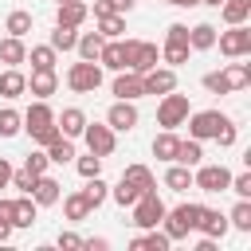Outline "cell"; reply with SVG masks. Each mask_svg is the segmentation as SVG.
Returning <instances> with one entry per match:
<instances>
[{
  "label": "cell",
  "mask_w": 251,
  "mask_h": 251,
  "mask_svg": "<svg viewBox=\"0 0 251 251\" xmlns=\"http://www.w3.org/2000/svg\"><path fill=\"white\" fill-rule=\"evenodd\" d=\"M20 118H24V129L31 133V141H35V145H47V141H55V137H59L55 110L47 106V98H35V102L27 106V114H20Z\"/></svg>",
  "instance_id": "cell-1"
},
{
  "label": "cell",
  "mask_w": 251,
  "mask_h": 251,
  "mask_svg": "<svg viewBox=\"0 0 251 251\" xmlns=\"http://www.w3.org/2000/svg\"><path fill=\"white\" fill-rule=\"evenodd\" d=\"M196 220H200V204H176L173 212L165 208L161 224H165V235H169V243H176V239H188V231H196Z\"/></svg>",
  "instance_id": "cell-2"
},
{
  "label": "cell",
  "mask_w": 251,
  "mask_h": 251,
  "mask_svg": "<svg viewBox=\"0 0 251 251\" xmlns=\"http://www.w3.org/2000/svg\"><path fill=\"white\" fill-rule=\"evenodd\" d=\"M122 55H126V71H137V75H145L161 59L157 43H149V39H122Z\"/></svg>",
  "instance_id": "cell-3"
},
{
  "label": "cell",
  "mask_w": 251,
  "mask_h": 251,
  "mask_svg": "<svg viewBox=\"0 0 251 251\" xmlns=\"http://www.w3.org/2000/svg\"><path fill=\"white\" fill-rule=\"evenodd\" d=\"M67 86H71L75 94H94V90L102 86V67H98V59H78V63H71Z\"/></svg>",
  "instance_id": "cell-4"
},
{
  "label": "cell",
  "mask_w": 251,
  "mask_h": 251,
  "mask_svg": "<svg viewBox=\"0 0 251 251\" xmlns=\"http://www.w3.org/2000/svg\"><path fill=\"white\" fill-rule=\"evenodd\" d=\"M188 114H192L188 94H176V90L161 94V102H157V126H161V129H176V126H184Z\"/></svg>",
  "instance_id": "cell-5"
},
{
  "label": "cell",
  "mask_w": 251,
  "mask_h": 251,
  "mask_svg": "<svg viewBox=\"0 0 251 251\" xmlns=\"http://www.w3.org/2000/svg\"><path fill=\"white\" fill-rule=\"evenodd\" d=\"M216 43H220V55L243 59V55H251V27L247 24H227V31H220Z\"/></svg>",
  "instance_id": "cell-6"
},
{
  "label": "cell",
  "mask_w": 251,
  "mask_h": 251,
  "mask_svg": "<svg viewBox=\"0 0 251 251\" xmlns=\"http://www.w3.org/2000/svg\"><path fill=\"white\" fill-rule=\"evenodd\" d=\"M129 208H133V224H137L141 231H145V227H157V224H161V216H165V200L157 196V188L141 192Z\"/></svg>",
  "instance_id": "cell-7"
},
{
  "label": "cell",
  "mask_w": 251,
  "mask_h": 251,
  "mask_svg": "<svg viewBox=\"0 0 251 251\" xmlns=\"http://www.w3.org/2000/svg\"><path fill=\"white\" fill-rule=\"evenodd\" d=\"M184 122H188V137L208 141V137H216V129L227 122V114H220V110H200V114H188Z\"/></svg>",
  "instance_id": "cell-8"
},
{
  "label": "cell",
  "mask_w": 251,
  "mask_h": 251,
  "mask_svg": "<svg viewBox=\"0 0 251 251\" xmlns=\"http://www.w3.org/2000/svg\"><path fill=\"white\" fill-rule=\"evenodd\" d=\"M227 180H231V173L224 165H196V173H192V188H200V192H227Z\"/></svg>",
  "instance_id": "cell-9"
},
{
  "label": "cell",
  "mask_w": 251,
  "mask_h": 251,
  "mask_svg": "<svg viewBox=\"0 0 251 251\" xmlns=\"http://www.w3.org/2000/svg\"><path fill=\"white\" fill-rule=\"evenodd\" d=\"M82 137H86V149L94 153V157H110L114 153V145H118V137H114V129L102 122H86V129H82Z\"/></svg>",
  "instance_id": "cell-10"
},
{
  "label": "cell",
  "mask_w": 251,
  "mask_h": 251,
  "mask_svg": "<svg viewBox=\"0 0 251 251\" xmlns=\"http://www.w3.org/2000/svg\"><path fill=\"white\" fill-rule=\"evenodd\" d=\"M106 126H110L114 133H129V129L137 126V106L126 102V98H118V102L106 110Z\"/></svg>",
  "instance_id": "cell-11"
},
{
  "label": "cell",
  "mask_w": 251,
  "mask_h": 251,
  "mask_svg": "<svg viewBox=\"0 0 251 251\" xmlns=\"http://www.w3.org/2000/svg\"><path fill=\"white\" fill-rule=\"evenodd\" d=\"M141 86H145V94H169V90H176V71L173 67H149L141 75Z\"/></svg>",
  "instance_id": "cell-12"
},
{
  "label": "cell",
  "mask_w": 251,
  "mask_h": 251,
  "mask_svg": "<svg viewBox=\"0 0 251 251\" xmlns=\"http://www.w3.org/2000/svg\"><path fill=\"white\" fill-rule=\"evenodd\" d=\"M114 98H126V102H137V98H145L141 75H137V71H114Z\"/></svg>",
  "instance_id": "cell-13"
},
{
  "label": "cell",
  "mask_w": 251,
  "mask_h": 251,
  "mask_svg": "<svg viewBox=\"0 0 251 251\" xmlns=\"http://www.w3.org/2000/svg\"><path fill=\"white\" fill-rule=\"evenodd\" d=\"M196 231H200V235H208V239H224V235H227V216H224V212H216V208H204V204H200Z\"/></svg>",
  "instance_id": "cell-14"
},
{
  "label": "cell",
  "mask_w": 251,
  "mask_h": 251,
  "mask_svg": "<svg viewBox=\"0 0 251 251\" xmlns=\"http://www.w3.org/2000/svg\"><path fill=\"white\" fill-rule=\"evenodd\" d=\"M59 196H63V184L55 180V176H35V184H31V200L39 204V208H51V204H59Z\"/></svg>",
  "instance_id": "cell-15"
},
{
  "label": "cell",
  "mask_w": 251,
  "mask_h": 251,
  "mask_svg": "<svg viewBox=\"0 0 251 251\" xmlns=\"http://www.w3.org/2000/svg\"><path fill=\"white\" fill-rule=\"evenodd\" d=\"M55 126H59V133H63V137H71V141H75V137H82V129H86V114H82L78 106H67V110L55 118Z\"/></svg>",
  "instance_id": "cell-16"
},
{
  "label": "cell",
  "mask_w": 251,
  "mask_h": 251,
  "mask_svg": "<svg viewBox=\"0 0 251 251\" xmlns=\"http://www.w3.org/2000/svg\"><path fill=\"white\" fill-rule=\"evenodd\" d=\"M35 212H39V204L31 200V192H20L12 200V227H31L35 224Z\"/></svg>",
  "instance_id": "cell-17"
},
{
  "label": "cell",
  "mask_w": 251,
  "mask_h": 251,
  "mask_svg": "<svg viewBox=\"0 0 251 251\" xmlns=\"http://www.w3.org/2000/svg\"><path fill=\"white\" fill-rule=\"evenodd\" d=\"M0 94H4V98H20V94H27V75H24L20 67L0 71Z\"/></svg>",
  "instance_id": "cell-18"
},
{
  "label": "cell",
  "mask_w": 251,
  "mask_h": 251,
  "mask_svg": "<svg viewBox=\"0 0 251 251\" xmlns=\"http://www.w3.org/2000/svg\"><path fill=\"white\" fill-rule=\"evenodd\" d=\"M27 90H31L35 98H51V94L59 90V75H55V71H31Z\"/></svg>",
  "instance_id": "cell-19"
},
{
  "label": "cell",
  "mask_w": 251,
  "mask_h": 251,
  "mask_svg": "<svg viewBox=\"0 0 251 251\" xmlns=\"http://www.w3.org/2000/svg\"><path fill=\"white\" fill-rule=\"evenodd\" d=\"M90 16V8L82 4V0H63L59 4V12H55V24H67V27H78L82 20Z\"/></svg>",
  "instance_id": "cell-20"
},
{
  "label": "cell",
  "mask_w": 251,
  "mask_h": 251,
  "mask_svg": "<svg viewBox=\"0 0 251 251\" xmlns=\"http://www.w3.org/2000/svg\"><path fill=\"white\" fill-rule=\"evenodd\" d=\"M0 63H4V67H20V63H27V47H24V39L4 35V39H0Z\"/></svg>",
  "instance_id": "cell-21"
},
{
  "label": "cell",
  "mask_w": 251,
  "mask_h": 251,
  "mask_svg": "<svg viewBox=\"0 0 251 251\" xmlns=\"http://www.w3.org/2000/svg\"><path fill=\"white\" fill-rule=\"evenodd\" d=\"M98 67L106 71H126V55H122V39H106L98 51Z\"/></svg>",
  "instance_id": "cell-22"
},
{
  "label": "cell",
  "mask_w": 251,
  "mask_h": 251,
  "mask_svg": "<svg viewBox=\"0 0 251 251\" xmlns=\"http://www.w3.org/2000/svg\"><path fill=\"white\" fill-rule=\"evenodd\" d=\"M165 188H173V192H188V188H192V169L180 165V161H173L169 173H165Z\"/></svg>",
  "instance_id": "cell-23"
},
{
  "label": "cell",
  "mask_w": 251,
  "mask_h": 251,
  "mask_svg": "<svg viewBox=\"0 0 251 251\" xmlns=\"http://www.w3.org/2000/svg\"><path fill=\"white\" fill-rule=\"evenodd\" d=\"M90 212H94V208H90V200L82 196V188H78V192H71V196H63V216H67V220H75V224H78V220H86Z\"/></svg>",
  "instance_id": "cell-24"
},
{
  "label": "cell",
  "mask_w": 251,
  "mask_h": 251,
  "mask_svg": "<svg viewBox=\"0 0 251 251\" xmlns=\"http://www.w3.org/2000/svg\"><path fill=\"white\" fill-rule=\"evenodd\" d=\"M188 47H192V51H212V47H216V27H212V24L188 27Z\"/></svg>",
  "instance_id": "cell-25"
},
{
  "label": "cell",
  "mask_w": 251,
  "mask_h": 251,
  "mask_svg": "<svg viewBox=\"0 0 251 251\" xmlns=\"http://www.w3.org/2000/svg\"><path fill=\"white\" fill-rule=\"evenodd\" d=\"M176 145H180V137H176L173 129H161V133L153 137V157H157V161H173V157H176Z\"/></svg>",
  "instance_id": "cell-26"
},
{
  "label": "cell",
  "mask_w": 251,
  "mask_h": 251,
  "mask_svg": "<svg viewBox=\"0 0 251 251\" xmlns=\"http://www.w3.org/2000/svg\"><path fill=\"white\" fill-rule=\"evenodd\" d=\"M43 149H47L51 165H67V161H75V141H71V137H63V133H59L55 141H47Z\"/></svg>",
  "instance_id": "cell-27"
},
{
  "label": "cell",
  "mask_w": 251,
  "mask_h": 251,
  "mask_svg": "<svg viewBox=\"0 0 251 251\" xmlns=\"http://www.w3.org/2000/svg\"><path fill=\"white\" fill-rule=\"evenodd\" d=\"M82 196L90 200V208H102V204L110 200V184L102 180V173H98V176H86V188H82Z\"/></svg>",
  "instance_id": "cell-28"
},
{
  "label": "cell",
  "mask_w": 251,
  "mask_h": 251,
  "mask_svg": "<svg viewBox=\"0 0 251 251\" xmlns=\"http://www.w3.org/2000/svg\"><path fill=\"white\" fill-rule=\"evenodd\" d=\"M220 16H224V24H247L251 0H224V4H220Z\"/></svg>",
  "instance_id": "cell-29"
},
{
  "label": "cell",
  "mask_w": 251,
  "mask_h": 251,
  "mask_svg": "<svg viewBox=\"0 0 251 251\" xmlns=\"http://www.w3.org/2000/svg\"><path fill=\"white\" fill-rule=\"evenodd\" d=\"M94 24H98V35H102V39H118V35L126 31V16H118V12H106V16H98Z\"/></svg>",
  "instance_id": "cell-30"
},
{
  "label": "cell",
  "mask_w": 251,
  "mask_h": 251,
  "mask_svg": "<svg viewBox=\"0 0 251 251\" xmlns=\"http://www.w3.org/2000/svg\"><path fill=\"white\" fill-rule=\"evenodd\" d=\"M55 47L51 43H39V47H31L27 51V59H31V71H55Z\"/></svg>",
  "instance_id": "cell-31"
},
{
  "label": "cell",
  "mask_w": 251,
  "mask_h": 251,
  "mask_svg": "<svg viewBox=\"0 0 251 251\" xmlns=\"http://www.w3.org/2000/svg\"><path fill=\"white\" fill-rule=\"evenodd\" d=\"M224 78H227L231 94H235V90H243V86L251 82V63H227V67H224Z\"/></svg>",
  "instance_id": "cell-32"
},
{
  "label": "cell",
  "mask_w": 251,
  "mask_h": 251,
  "mask_svg": "<svg viewBox=\"0 0 251 251\" xmlns=\"http://www.w3.org/2000/svg\"><path fill=\"white\" fill-rule=\"evenodd\" d=\"M173 161H180V165H188V169H196L200 161H204V149H200V141L196 137H188V141H180L176 145V157Z\"/></svg>",
  "instance_id": "cell-33"
},
{
  "label": "cell",
  "mask_w": 251,
  "mask_h": 251,
  "mask_svg": "<svg viewBox=\"0 0 251 251\" xmlns=\"http://www.w3.org/2000/svg\"><path fill=\"white\" fill-rule=\"evenodd\" d=\"M4 31H8V35H16V39H24V35L31 31V12H24V8L8 12V24H4Z\"/></svg>",
  "instance_id": "cell-34"
},
{
  "label": "cell",
  "mask_w": 251,
  "mask_h": 251,
  "mask_svg": "<svg viewBox=\"0 0 251 251\" xmlns=\"http://www.w3.org/2000/svg\"><path fill=\"white\" fill-rule=\"evenodd\" d=\"M75 43H78V27L55 24V31H51V47H55V51H75Z\"/></svg>",
  "instance_id": "cell-35"
},
{
  "label": "cell",
  "mask_w": 251,
  "mask_h": 251,
  "mask_svg": "<svg viewBox=\"0 0 251 251\" xmlns=\"http://www.w3.org/2000/svg\"><path fill=\"white\" fill-rule=\"evenodd\" d=\"M102 35L98 31H82L78 35V43H75V51H78V59H98V51H102Z\"/></svg>",
  "instance_id": "cell-36"
},
{
  "label": "cell",
  "mask_w": 251,
  "mask_h": 251,
  "mask_svg": "<svg viewBox=\"0 0 251 251\" xmlns=\"http://www.w3.org/2000/svg\"><path fill=\"white\" fill-rule=\"evenodd\" d=\"M129 243L133 247H149V251H169V235L157 231V227H145V235H133Z\"/></svg>",
  "instance_id": "cell-37"
},
{
  "label": "cell",
  "mask_w": 251,
  "mask_h": 251,
  "mask_svg": "<svg viewBox=\"0 0 251 251\" xmlns=\"http://www.w3.org/2000/svg\"><path fill=\"white\" fill-rule=\"evenodd\" d=\"M188 55H192V47H188V43H173V39H165V47H161V59H165L169 67L188 63Z\"/></svg>",
  "instance_id": "cell-38"
},
{
  "label": "cell",
  "mask_w": 251,
  "mask_h": 251,
  "mask_svg": "<svg viewBox=\"0 0 251 251\" xmlns=\"http://www.w3.org/2000/svg\"><path fill=\"white\" fill-rule=\"evenodd\" d=\"M129 184H137L141 192H149V188H157V180H153V173L145 169V165H126V173H122Z\"/></svg>",
  "instance_id": "cell-39"
},
{
  "label": "cell",
  "mask_w": 251,
  "mask_h": 251,
  "mask_svg": "<svg viewBox=\"0 0 251 251\" xmlns=\"http://www.w3.org/2000/svg\"><path fill=\"white\" fill-rule=\"evenodd\" d=\"M227 227H235V231H251V200H239V204L227 212Z\"/></svg>",
  "instance_id": "cell-40"
},
{
  "label": "cell",
  "mask_w": 251,
  "mask_h": 251,
  "mask_svg": "<svg viewBox=\"0 0 251 251\" xmlns=\"http://www.w3.org/2000/svg\"><path fill=\"white\" fill-rule=\"evenodd\" d=\"M110 196H114V204H122V208H129V204H133V200L141 196V188H137V184H129V180L122 176V180H118V184L110 188Z\"/></svg>",
  "instance_id": "cell-41"
},
{
  "label": "cell",
  "mask_w": 251,
  "mask_h": 251,
  "mask_svg": "<svg viewBox=\"0 0 251 251\" xmlns=\"http://www.w3.org/2000/svg\"><path fill=\"white\" fill-rule=\"evenodd\" d=\"M20 129H24V118H20L12 106H4V110H0V137H16Z\"/></svg>",
  "instance_id": "cell-42"
},
{
  "label": "cell",
  "mask_w": 251,
  "mask_h": 251,
  "mask_svg": "<svg viewBox=\"0 0 251 251\" xmlns=\"http://www.w3.org/2000/svg\"><path fill=\"white\" fill-rule=\"evenodd\" d=\"M24 169H27V173H35V176H43V173L51 169L47 149H31V153H27V161H24Z\"/></svg>",
  "instance_id": "cell-43"
},
{
  "label": "cell",
  "mask_w": 251,
  "mask_h": 251,
  "mask_svg": "<svg viewBox=\"0 0 251 251\" xmlns=\"http://www.w3.org/2000/svg\"><path fill=\"white\" fill-rule=\"evenodd\" d=\"M200 82H204V90H208V94H231V86H227L224 71H208V75H204Z\"/></svg>",
  "instance_id": "cell-44"
},
{
  "label": "cell",
  "mask_w": 251,
  "mask_h": 251,
  "mask_svg": "<svg viewBox=\"0 0 251 251\" xmlns=\"http://www.w3.org/2000/svg\"><path fill=\"white\" fill-rule=\"evenodd\" d=\"M75 169H78L82 180H86V176H98V173H102V157H94V153H90V157H75Z\"/></svg>",
  "instance_id": "cell-45"
},
{
  "label": "cell",
  "mask_w": 251,
  "mask_h": 251,
  "mask_svg": "<svg viewBox=\"0 0 251 251\" xmlns=\"http://www.w3.org/2000/svg\"><path fill=\"white\" fill-rule=\"evenodd\" d=\"M227 188H231L239 200H251V173H235V176L227 180Z\"/></svg>",
  "instance_id": "cell-46"
},
{
  "label": "cell",
  "mask_w": 251,
  "mask_h": 251,
  "mask_svg": "<svg viewBox=\"0 0 251 251\" xmlns=\"http://www.w3.org/2000/svg\"><path fill=\"white\" fill-rule=\"evenodd\" d=\"M235 137H239V133H235V126H231V118H227V122H224V126L216 129V137H212V141H216L220 149H231V145H235Z\"/></svg>",
  "instance_id": "cell-47"
},
{
  "label": "cell",
  "mask_w": 251,
  "mask_h": 251,
  "mask_svg": "<svg viewBox=\"0 0 251 251\" xmlns=\"http://www.w3.org/2000/svg\"><path fill=\"white\" fill-rule=\"evenodd\" d=\"M12 188H20V192H31V184H35V173H27V169H12V180H8Z\"/></svg>",
  "instance_id": "cell-48"
},
{
  "label": "cell",
  "mask_w": 251,
  "mask_h": 251,
  "mask_svg": "<svg viewBox=\"0 0 251 251\" xmlns=\"http://www.w3.org/2000/svg\"><path fill=\"white\" fill-rule=\"evenodd\" d=\"M63 251H78L82 247V235H75V231H59V239H55Z\"/></svg>",
  "instance_id": "cell-49"
},
{
  "label": "cell",
  "mask_w": 251,
  "mask_h": 251,
  "mask_svg": "<svg viewBox=\"0 0 251 251\" xmlns=\"http://www.w3.org/2000/svg\"><path fill=\"white\" fill-rule=\"evenodd\" d=\"M165 39H173V43H188V24H169Z\"/></svg>",
  "instance_id": "cell-50"
},
{
  "label": "cell",
  "mask_w": 251,
  "mask_h": 251,
  "mask_svg": "<svg viewBox=\"0 0 251 251\" xmlns=\"http://www.w3.org/2000/svg\"><path fill=\"white\" fill-rule=\"evenodd\" d=\"M82 247H86V251H106L110 239H106V235H94V239H82Z\"/></svg>",
  "instance_id": "cell-51"
},
{
  "label": "cell",
  "mask_w": 251,
  "mask_h": 251,
  "mask_svg": "<svg viewBox=\"0 0 251 251\" xmlns=\"http://www.w3.org/2000/svg\"><path fill=\"white\" fill-rule=\"evenodd\" d=\"M133 4H137V0H110V8H114L118 16H126V12H133Z\"/></svg>",
  "instance_id": "cell-52"
},
{
  "label": "cell",
  "mask_w": 251,
  "mask_h": 251,
  "mask_svg": "<svg viewBox=\"0 0 251 251\" xmlns=\"http://www.w3.org/2000/svg\"><path fill=\"white\" fill-rule=\"evenodd\" d=\"M8 180H12V165L8 157H0V188H8Z\"/></svg>",
  "instance_id": "cell-53"
},
{
  "label": "cell",
  "mask_w": 251,
  "mask_h": 251,
  "mask_svg": "<svg viewBox=\"0 0 251 251\" xmlns=\"http://www.w3.org/2000/svg\"><path fill=\"white\" fill-rule=\"evenodd\" d=\"M12 231H16V227H12V224L0 216V243H8V239H12Z\"/></svg>",
  "instance_id": "cell-54"
},
{
  "label": "cell",
  "mask_w": 251,
  "mask_h": 251,
  "mask_svg": "<svg viewBox=\"0 0 251 251\" xmlns=\"http://www.w3.org/2000/svg\"><path fill=\"white\" fill-rule=\"evenodd\" d=\"M0 216L12 224V200H4V196H0Z\"/></svg>",
  "instance_id": "cell-55"
},
{
  "label": "cell",
  "mask_w": 251,
  "mask_h": 251,
  "mask_svg": "<svg viewBox=\"0 0 251 251\" xmlns=\"http://www.w3.org/2000/svg\"><path fill=\"white\" fill-rule=\"evenodd\" d=\"M196 251H216V239H208V235H204V239L196 243Z\"/></svg>",
  "instance_id": "cell-56"
},
{
  "label": "cell",
  "mask_w": 251,
  "mask_h": 251,
  "mask_svg": "<svg viewBox=\"0 0 251 251\" xmlns=\"http://www.w3.org/2000/svg\"><path fill=\"white\" fill-rule=\"evenodd\" d=\"M165 4H173V8H196L200 0H165Z\"/></svg>",
  "instance_id": "cell-57"
},
{
  "label": "cell",
  "mask_w": 251,
  "mask_h": 251,
  "mask_svg": "<svg viewBox=\"0 0 251 251\" xmlns=\"http://www.w3.org/2000/svg\"><path fill=\"white\" fill-rule=\"evenodd\" d=\"M200 4H212V8H220V4H224V0H200Z\"/></svg>",
  "instance_id": "cell-58"
},
{
  "label": "cell",
  "mask_w": 251,
  "mask_h": 251,
  "mask_svg": "<svg viewBox=\"0 0 251 251\" xmlns=\"http://www.w3.org/2000/svg\"><path fill=\"white\" fill-rule=\"evenodd\" d=\"M59 4H63V0H59Z\"/></svg>",
  "instance_id": "cell-59"
}]
</instances>
